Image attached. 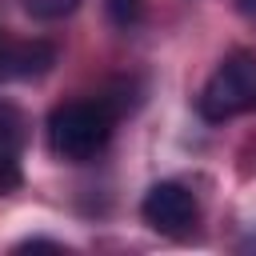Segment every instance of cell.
<instances>
[{
	"label": "cell",
	"mask_w": 256,
	"mask_h": 256,
	"mask_svg": "<svg viewBox=\"0 0 256 256\" xmlns=\"http://www.w3.org/2000/svg\"><path fill=\"white\" fill-rule=\"evenodd\" d=\"M112 124L116 112L104 100H68L48 116V148L68 164H84L104 152V144L112 140Z\"/></svg>",
	"instance_id": "1"
},
{
	"label": "cell",
	"mask_w": 256,
	"mask_h": 256,
	"mask_svg": "<svg viewBox=\"0 0 256 256\" xmlns=\"http://www.w3.org/2000/svg\"><path fill=\"white\" fill-rule=\"evenodd\" d=\"M256 108V52H228L196 96V112L208 124H224Z\"/></svg>",
	"instance_id": "2"
},
{
	"label": "cell",
	"mask_w": 256,
	"mask_h": 256,
	"mask_svg": "<svg viewBox=\"0 0 256 256\" xmlns=\"http://www.w3.org/2000/svg\"><path fill=\"white\" fill-rule=\"evenodd\" d=\"M140 216L164 236H184L196 224V196L176 180H160V184H152L144 192Z\"/></svg>",
	"instance_id": "3"
},
{
	"label": "cell",
	"mask_w": 256,
	"mask_h": 256,
	"mask_svg": "<svg viewBox=\"0 0 256 256\" xmlns=\"http://www.w3.org/2000/svg\"><path fill=\"white\" fill-rule=\"evenodd\" d=\"M52 64H56V44H48V40H24V44H12V48H8L4 76L36 80V76L52 72Z\"/></svg>",
	"instance_id": "4"
},
{
	"label": "cell",
	"mask_w": 256,
	"mask_h": 256,
	"mask_svg": "<svg viewBox=\"0 0 256 256\" xmlns=\"http://www.w3.org/2000/svg\"><path fill=\"white\" fill-rule=\"evenodd\" d=\"M28 140V120L16 104L0 100V152H16Z\"/></svg>",
	"instance_id": "5"
},
{
	"label": "cell",
	"mask_w": 256,
	"mask_h": 256,
	"mask_svg": "<svg viewBox=\"0 0 256 256\" xmlns=\"http://www.w3.org/2000/svg\"><path fill=\"white\" fill-rule=\"evenodd\" d=\"M104 8H108V20L124 32L144 20V0H104Z\"/></svg>",
	"instance_id": "6"
},
{
	"label": "cell",
	"mask_w": 256,
	"mask_h": 256,
	"mask_svg": "<svg viewBox=\"0 0 256 256\" xmlns=\"http://www.w3.org/2000/svg\"><path fill=\"white\" fill-rule=\"evenodd\" d=\"M76 4L80 0H24V12L32 20H64L76 12Z\"/></svg>",
	"instance_id": "7"
},
{
	"label": "cell",
	"mask_w": 256,
	"mask_h": 256,
	"mask_svg": "<svg viewBox=\"0 0 256 256\" xmlns=\"http://www.w3.org/2000/svg\"><path fill=\"white\" fill-rule=\"evenodd\" d=\"M16 188H20V168H16L12 152H0V196L16 192Z\"/></svg>",
	"instance_id": "8"
},
{
	"label": "cell",
	"mask_w": 256,
	"mask_h": 256,
	"mask_svg": "<svg viewBox=\"0 0 256 256\" xmlns=\"http://www.w3.org/2000/svg\"><path fill=\"white\" fill-rule=\"evenodd\" d=\"M28 248H60L56 240H44V236H32V240H20L16 252H28Z\"/></svg>",
	"instance_id": "9"
},
{
	"label": "cell",
	"mask_w": 256,
	"mask_h": 256,
	"mask_svg": "<svg viewBox=\"0 0 256 256\" xmlns=\"http://www.w3.org/2000/svg\"><path fill=\"white\" fill-rule=\"evenodd\" d=\"M8 48H12V44H8L4 32H0V76H4V64H8Z\"/></svg>",
	"instance_id": "10"
},
{
	"label": "cell",
	"mask_w": 256,
	"mask_h": 256,
	"mask_svg": "<svg viewBox=\"0 0 256 256\" xmlns=\"http://www.w3.org/2000/svg\"><path fill=\"white\" fill-rule=\"evenodd\" d=\"M240 8H244L248 16H256V0H240Z\"/></svg>",
	"instance_id": "11"
}]
</instances>
